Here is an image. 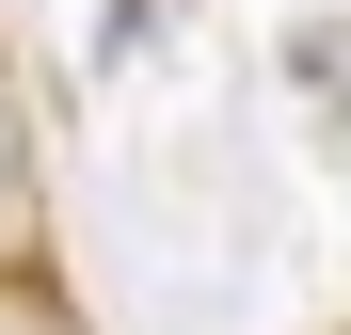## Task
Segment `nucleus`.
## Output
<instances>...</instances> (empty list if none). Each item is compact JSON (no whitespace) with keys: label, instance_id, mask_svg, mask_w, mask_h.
I'll return each mask as SVG.
<instances>
[{"label":"nucleus","instance_id":"f257e3e1","mask_svg":"<svg viewBox=\"0 0 351 335\" xmlns=\"http://www.w3.org/2000/svg\"><path fill=\"white\" fill-rule=\"evenodd\" d=\"M32 192V112H16V64H0V208Z\"/></svg>","mask_w":351,"mask_h":335}]
</instances>
